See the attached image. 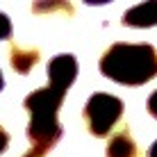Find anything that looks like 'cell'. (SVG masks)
<instances>
[{"instance_id": "ba28073f", "label": "cell", "mask_w": 157, "mask_h": 157, "mask_svg": "<svg viewBox=\"0 0 157 157\" xmlns=\"http://www.w3.org/2000/svg\"><path fill=\"white\" fill-rule=\"evenodd\" d=\"M9 32H12V23L9 18L0 12V39H9Z\"/></svg>"}, {"instance_id": "9c48e42d", "label": "cell", "mask_w": 157, "mask_h": 157, "mask_svg": "<svg viewBox=\"0 0 157 157\" xmlns=\"http://www.w3.org/2000/svg\"><path fill=\"white\" fill-rule=\"evenodd\" d=\"M36 12H43V9H68L71 12V5H59V2H50V5H34Z\"/></svg>"}, {"instance_id": "7a4b0ae2", "label": "cell", "mask_w": 157, "mask_h": 157, "mask_svg": "<svg viewBox=\"0 0 157 157\" xmlns=\"http://www.w3.org/2000/svg\"><path fill=\"white\" fill-rule=\"evenodd\" d=\"M62 91L52 89L50 84L36 89L25 98V109L30 112V125H28V139L32 141V153L43 155L52 148L62 137V125L57 121V112L64 102Z\"/></svg>"}, {"instance_id": "8992f818", "label": "cell", "mask_w": 157, "mask_h": 157, "mask_svg": "<svg viewBox=\"0 0 157 157\" xmlns=\"http://www.w3.org/2000/svg\"><path fill=\"white\" fill-rule=\"evenodd\" d=\"M107 157H137V146L125 130L112 137L109 146H107Z\"/></svg>"}, {"instance_id": "6da1fadb", "label": "cell", "mask_w": 157, "mask_h": 157, "mask_svg": "<svg viewBox=\"0 0 157 157\" xmlns=\"http://www.w3.org/2000/svg\"><path fill=\"white\" fill-rule=\"evenodd\" d=\"M100 73L121 84H146L157 75V52L148 43H114L100 59Z\"/></svg>"}, {"instance_id": "5bb4252c", "label": "cell", "mask_w": 157, "mask_h": 157, "mask_svg": "<svg viewBox=\"0 0 157 157\" xmlns=\"http://www.w3.org/2000/svg\"><path fill=\"white\" fill-rule=\"evenodd\" d=\"M25 157H39V155H36V153H32V150H30V153L25 155Z\"/></svg>"}, {"instance_id": "52a82bcc", "label": "cell", "mask_w": 157, "mask_h": 157, "mask_svg": "<svg viewBox=\"0 0 157 157\" xmlns=\"http://www.w3.org/2000/svg\"><path fill=\"white\" fill-rule=\"evenodd\" d=\"M36 62H39V50H25V48H18V46L12 48V66H14V71L28 73Z\"/></svg>"}, {"instance_id": "7c38bea8", "label": "cell", "mask_w": 157, "mask_h": 157, "mask_svg": "<svg viewBox=\"0 0 157 157\" xmlns=\"http://www.w3.org/2000/svg\"><path fill=\"white\" fill-rule=\"evenodd\" d=\"M148 157H157V141L150 146V150H148Z\"/></svg>"}, {"instance_id": "277c9868", "label": "cell", "mask_w": 157, "mask_h": 157, "mask_svg": "<svg viewBox=\"0 0 157 157\" xmlns=\"http://www.w3.org/2000/svg\"><path fill=\"white\" fill-rule=\"evenodd\" d=\"M75 75H78V62H75L73 55H57L48 64L50 86L62 91V94H66V89L75 82Z\"/></svg>"}, {"instance_id": "3957f363", "label": "cell", "mask_w": 157, "mask_h": 157, "mask_svg": "<svg viewBox=\"0 0 157 157\" xmlns=\"http://www.w3.org/2000/svg\"><path fill=\"white\" fill-rule=\"evenodd\" d=\"M123 116V102L109 94H94L84 107V118L91 134L105 137Z\"/></svg>"}, {"instance_id": "8fae6325", "label": "cell", "mask_w": 157, "mask_h": 157, "mask_svg": "<svg viewBox=\"0 0 157 157\" xmlns=\"http://www.w3.org/2000/svg\"><path fill=\"white\" fill-rule=\"evenodd\" d=\"M7 146H9V134L2 130V125H0V155L7 150Z\"/></svg>"}, {"instance_id": "4fadbf2b", "label": "cell", "mask_w": 157, "mask_h": 157, "mask_svg": "<svg viewBox=\"0 0 157 157\" xmlns=\"http://www.w3.org/2000/svg\"><path fill=\"white\" fill-rule=\"evenodd\" d=\"M2 86H5V80H2V73H0V91H2Z\"/></svg>"}, {"instance_id": "30bf717a", "label": "cell", "mask_w": 157, "mask_h": 157, "mask_svg": "<svg viewBox=\"0 0 157 157\" xmlns=\"http://www.w3.org/2000/svg\"><path fill=\"white\" fill-rule=\"evenodd\" d=\"M148 112L157 118V91H153V94H150V98H148Z\"/></svg>"}, {"instance_id": "5b68a950", "label": "cell", "mask_w": 157, "mask_h": 157, "mask_svg": "<svg viewBox=\"0 0 157 157\" xmlns=\"http://www.w3.org/2000/svg\"><path fill=\"white\" fill-rule=\"evenodd\" d=\"M123 23L130 25V28L157 25V0H150V2H144V5H137V7L128 9L125 16H123Z\"/></svg>"}]
</instances>
